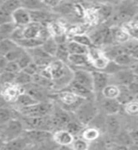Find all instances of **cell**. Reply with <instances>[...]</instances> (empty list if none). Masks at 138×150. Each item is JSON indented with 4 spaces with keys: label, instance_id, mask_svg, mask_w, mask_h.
<instances>
[{
    "label": "cell",
    "instance_id": "6da1fadb",
    "mask_svg": "<svg viewBox=\"0 0 138 150\" xmlns=\"http://www.w3.org/2000/svg\"><path fill=\"white\" fill-rule=\"evenodd\" d=\"M54 96L60 103V107L69 112H74L76 109L87 100V98L77 96L76 94L68 90V89H62V90L56 91L55 93H54Z\"/></svg>",
    "mask_w": 138,
    "mask_h": 150
},
{
    "label": "cell",
    "instance_id": "7a4b0ae2",
    "mask_svg": "<svg viewBox=\"0 0 138 150\" xmlns=\"http://www.w3.org/2000/svg\"><path fill=\"white\" fill-rule=\"evenodd\" d=\"M55 103L50 100L39 101L35 104L25 108L15 109L21 115L26 116H47L52 114L54 110Z\"/></svg>",
    "mask_w": 138,
    "mask_h": 150
},
{
    "label": "cell",
    "instance_id": "3957f363",
    "mask_svg": "<svg viewBox=\"0 0 138 150\" xmlns=\"http://www.w3.org/2000/svg\"><path fill=\"white\" fill-rule=\"evenodd\" d=\"M23 130L25 129L21 120L18 117H15L0 125V137L4 140V142H8L19 137Z\"/></svg>",
    "mask_w": 138,
    "mask_h": 150
},
{
    "label": "cell",
    "instance_id": "277c9868",
    "mask_svg": "<svg viewBox=\"0 0 138 150\" xmlns=\"http://www.w3.org/2000/svg\"><path fill=\"white\" fill-rule=\"evenodd\" d=\"M97 107L95 106L93 103L88 100H85L82 104H81L76 111L74 112V115L81 124H83L84 126L88 124L89 122H91L97 115Z\"/></svg>",
    "mask_w": 138,
    "mask_h": 150
},
{
    "label": "cell",
    "instance_id": "5b68a950",
    "mask_svg": "<svg viewBox=\"0 0 138 150\" xmlns=\"http://www.w3.org/2000/svg\"><path fill=\"white\" fill-rule=\"evenodd\" d=\"M87 55L92 67L98 70H103L110 61L104 55L102 50L99 49L98 47H90L88 49Z\"/></svg>",
    "mask_w": 138,
    "mask_h": 150
},
{
    "label": "cell",
    "instance_id": "8992f818",
    "mask_svg": "<svg viewBox=\"0 0 138 150\" xmlns=\"http://www.w3.org/2000/svg\"><path fill=\"white\" fill-rule=\"evenodd\" d=\"M26 51L31 55L32 61L36 65L39 66V68H44L46 66H48L51 63V61L55 58L53 56H51L50 54H47L46 52L41 48V46L26 50Z\"/></svg>",
    "mask_w": 138,
    "mask_h": 150
},
{
    "label": "cell",
    "instance_id": "52a82bcc",
    "mask_svg": "<svg viewBox=\"0 0 138 150\" xmlns=\"http://www.w3.org/2000/svg\"><path fill=\"white\" fill-rule=\"evenodd\" d=\"M73 81L79 83L80 84H82V86L88 88L89 90L93 91L92 73L90 72L89 70L85 69L84 68H76L75 69H73Z\"/></svg>",
    "mask_w": 138,
    "mask_h": 150
},
{
    "label": "cell",
    "instance_id": "ba28073f",
    "mask_svg": "<svg viewBox=\"0 0 138 150\" xmlns=\"http://www.w3.org/2000/svg\"><path fill=\"white\" fill-rule=\"evenodd\" d=\"M52 139L58 147L70 146L74 140V136L65 129H55L52 132Z\"/></svg>",
    "mask_w": 138,
    "mask_h": 150
},
{
    "label": "cell",
    "instance_id": "9c48e42d",
    "mask_svg": "<svg viewBox=\"0 0 138 150\" xmlns=\"http://www.w3.org/2000/svg\"><path fill=\"white\" fill-rule=\"evenodd\" d=\"M92 80H93V91L94 93L102 92V89L105 87L109 82V74L101 70L92 71Z\"/></svg>",
    "mask_w": 138,
    "mask_h": 150
},
{
    "label": "cell",
    "instance_id": "30bf717a",
    "mask_svg": "<svg viewBox=\"0 0 138 150\" xmlns=\"http://www.w3.org/2000/svg\"><path fill=\"white\" fill-rule=\"evenodd\" d=\"M31 22L39 23L41 25H47L49 23L54 21V11L50 9H41V11H29Z\"/></svg>",
    "mask_w": 138,
    "mask_h": 150
},
{
    "label": "cell",
    "instance_id": "8fae6325",
    "mask_svg": "<svg viewBox=\"0 0 138 150\" xmlns=\"http://www.w3.org/2000/svg\"><path fill=\"white\" fill-rule=\"evenodd\" d=\"M12 23L18 27H23L31 23L30 12L23 8H19L11 14Z\"/></svg>",
    "mask_w": 138,
    "mask_h": 150
},
{
    "label": "cell",
    "instance_id": "7c38bea8",
    "mask_svg": "<svg viewBox=\"0 0 138 150\" xmlns=\"http://www.w3.org/2000/svg\"><path fill=\"white\" fill-rule=\"evenodd\" d=\"M67 64L70 68H84L87 65H91L88 55L85 54H70Z\"/></svg>",
    "mask_w": 138,
    "mask_h": 150
},
{
    "label": "cell",
    "instance_id": "4fadbf2b",
    "mask_svg": "<svg viewBox=\"0 0 138 150\" xmlns=\"http://www.w3.org/2000/svg\"><path fill=\"white\" fill-rule=\"evenodd\" d=\"M64 89H68V90L76 94L77 96H79L81 98H87V100L92 98L93 94H94L93 91L89 90L88 88L82 86V84H80L77 82L73 81V80H71L70 83L67 86V87L64 88Z\"/></svg>",
    "mask_w": 138,
    "mask_h": 150
},
{
    "label": "cell",
    "instance_id": "5bb4252c",
    "mask_svg": "<svg viewBox=\"0 0 138 150\" xmlns=\"http://www.w3.org/2000/svg\"><path fill=\"white\" fill-rule=\"evenodd\" d=\"M22 88L23 87L18 86L14 83H9V84H6V86H5V88L0 94L5 98V100L9 103H14L17 97L20 95V93L23 92L21 91Z\"/></svg>",
    "mask_w": 138,
    "mask_h": 150
},
{
    "label": "cell",
    "instance_id": "9a60e30c",
    "mask_svg": "<svg viewBox=\"0 0 138 150\" xmlns=\"http://www.w3.org/2000/svg\"><path fill=\"white\" fill-rule=\"evenodd\" d=\"M115 78L120 86H129L131 83L136 81V75L131 69H120L115 74Z\"/></svg>",
    "mask_w": 138,
    "mask_h": 150
},
{
    "label": "cell",
    "instance_id": "2e32d148",
    "mask_svg": "<svg viewBox=\"0 0 138 150\" xmlns=\"http://www.w3.org/2000/svg\"><path fill=\"white\" fill-rule=\"evenodd\" d=\"M39 102L38 100H36L32 96H30L29 94H27L26 92H22L20 93L16 98V100L14 101V109H19V108H25V107H28L30 105L35 104V103Z\"/></svg>",
    "mask_w": 138,
    "mask_h": 150
},
{
    "label": "cell",
    "instance_id": "e0dca14e",
    "mask_svg": "<svg viewBox=\"0 0 138 150\" xmlns=\"http://www.w3.org/2000/svg\"><path fill=\"white\" fill-rule=\"evenodd\" d=\"M120 104L117 100V98H106L102 101V110L108 115H117L120 110Z\"/></svg>",
    "mask_w": 138,
    "mask_h": 150
},
{
    "label": "cell",
    "instance_id": "ac0fdd59",
    "mask_svg": "<svg viewBox=\"0 0 138 150\" xmlns=\"http://www.w3.org/2000/svg\"><path fill=\"white\" fill-rule=\"evenodd\" d=\"M21 8L27 9L28 11H41V9H50L41 0H19ZM52 11V9H50Z\"/></svg>",
    "mask_w": 138,
    "mask_h": 150
},
{
    "label": "cell",
    "instance_id": "d6986e66",
    "mask_svg": "<svg viewBox=\"0 0 138 150\" xmlns=\"http://www.w3.org/2000/svg\"><path fill=\"white\" fill-rule=\"evenodd\" d=\"M120 88V93L117 97V100L120 102V105H125L132 100H134V96L131 93L126 86H118Z\"/></svg>",
    "mask_w": 138,
    "mask_h": 150
},
{
    "label": "cell",
    "instance_id": "ffe728a7",
    "mask_svg": "<svg viewBox=\"0 0 138 150\" xmlns=\"http://www.w3.org/2000/svg\"><path fill=\"white\" fill-rule=\"evenodd\" d=\"M43 41L44 40L40 39V38H31V39L23 38V39L16 41V43L19 46H21L22 48H23L25 50H29V49L36 48V47L41 46L42 42H43Z\"/></svg>",
    "mask_w": 138,
    "mask_h": 150
},
{
    "label": "cell",
    "instance_id": "44dd1931",
    "mask_svg": "<svg viewBox=\"0 0 138 150\" xmlns=\"http://www.w3.org/2000/svg\"><path fill=\"white\" fill-rule=\"evenodd\" d=\"M112 32V37H113V40L117 42V43L122 44V43H125L126 41H128L131 37L129 36V34L123 29V28L120 27H113L111 29Z\"/></svg>",
    "mask_w": 138,
    "mask_h": 150
},
{
    "label": "cell",
    "instance_id": "7402d4cb",
    "mask_svg": "<svg viewBox=\"0 0 138 150\" xmlns=\"http://www.w3.org/2000/svg\"><path fill=\"white\" fill-rule=\"evenodd\" d=\"M105 125H106V129L108 130L109 134H111L113 136L117 134L118 130H120V124L118 119L116 117V115H109V116L106 119Z\"/></svg>",
    "mask_w": 138,
    "mask_h": 150
},
{
    "label": "cell",
    "instance_id": "603a6c76",
    "mask_svg": "<svg viewBox=\"0 0 138 150\" xmlns=\"http://www.w3.org/2000/svg\"><path fill=\"white\" fill-rule=\"evenodd\" d=\"M17 112L13 107H0V125L15 118Z\"/></svg>",
    "mask_w": 138,
    "mask_h": 150
},
{
    "label": "cell",
    "instance_id": "cb8c5ba5",
    "mask_svg": "<svg viewBox=\"0 0 138 150\" xmlns=\"http://www.w3.org/2000/svg\"><path fill=\"white\" fill-rule=\"evenodd\" d=\"M41 48L43 49L48 54H50L51 56L55 57L56 49H58V42L55 41V40L54 39V37L50 36L49 38H47V39L43 42H42Z\"/></svg>",
    "mask_w": 138,
    "mask_h": 150
},
{
    "label": "cell",
    "instance_id": "d4e9b609",
    "mask_svg": "<svg viewBox=\"0 0 138 150\" xmlns=\"http://www.w3.org/2000/svg\"><path fill=\"white\" fill-rule=\"evenodd\" d=\"M32 83V76L29 74H27L23 70H20L18 73H16L15 78H14L13 83L16 84L18 86L23 87Z\"/></svg>",
    "mask_w": 138,
    "mask_h": 150
},
{
    "label": "cell",
    "instance_id": "484cf974",
    "mask_svg": "<svg viewBox=\"0 0 138 150\" xmlns=\"http://www.w3.org/2000/svg\"><path fill=\"white\" fill-rule=\"evenodd\" d=\"M67 47L69 54H87L88 53V47L84 46L82 44L78 43L74 40H68L67 41Z\"/></svg>",
    "mask_w": 138,
    "mask_h": 150
},
{
    "label": "cell",
    "instance_id": "4316f807",
    "mask_svg": "<svg viewBox=\"0 0 138 150\" xmlns=\"http://www.w3.org/2000/svg\"><path fill=\"white\" fill-rule=\"evenodd\" d=\"M69 54H69V51H68L67 42L58 44V49H56L55 54V59L60 60V61H62V62L67 64Z\"/></svg>",
    "mask_w": 138,
    "mask_h": 150
},
{
    "label": "cell",
    "instance_id": "83f0119b",
    "mask_svg": "<svg viewBox=\"0 0 138 150\" xmlns=\"http://www.w3.org/2000/svg\"><path fill=\"white\" fill-rule=\"evenodd\" d=\"M84 18L85 19L87 25H96L100 21V16L97 11V8H87L85 9Z\"/></svg>",
    "mask_w": 138,
    "mask_h": 150
},
{
    "label": "cell",
    "instance_id": "f1b7e54d",
    "mask_svg": "<svg viewBox=\"0 0 138 150\" xmlns=\"http://www.w3.org/2000/svg\"><path fill=\"white\" fill-rule=\"evenodd\" d=\"M15 28L16 25L12 22L0 25V40L11 39V36L15 30Z\"/></svg>",
    "mask_w": 138,
    "mask_h": 150
},
{
    "label": "cell",
    "instance_id": "f546056e",
    "mask_svg": "<svg viewBox=\"0 0 138 150\" xmlns=\"http://www.w3.org/2000/svg\"><path fill=\"white\" fill-rule=\"evenodd\" d=\"M17 43L11 39L0 40V55H6L9 51L15 48Z\"/></svg>",
    "mask_w": 138,
    "mask_h": 150
},
{
    "label": "cell",
    "instance_id": "4dcf8cb0",
    "mask_svg": "<svg viewBox=\"0 0 138 150\" xmlns=\"http://www.w3.org/2000/svg\"><path fill=\"white\" fill-rule=\"evenodd\" d=\"M100 136V131L97 128H87L83 129L82 131V138L87 142H93L97 140Z\"/></svg>",
    "mask_w": 138,
    "mask_h": 150
},
{
    "label": "cell",
    "instance_id": "1f68e13d",
    "mask_svg": "<svg viewBox=\"0 0 138 150\" xmlns=\"http://www.w3.org/2000/svg\"><path fill=\"white\" fill-rule=\"evenodd\" d=\"M102 95L106 98H117L120 93V88L117 84H107V86L102 89Z\"/></svg>",
    "mask_w": 138,
    "mask_h": 150
},
{
    "label": "cell",
    "instance_id": "d6a6232c",
    "mask_svg": "<svg viewBox=\"0 0 138 150\" xmlns=\"http://www.w3.org/2000/svg\"><path fill=\"white\" fill-rule=\"evenodd\" d=\"M113 61L115 63H117V65L123 66V67H125V66H129V65H132V64L134 63V59L132 57L131 54H126V53H123V54L117 55L116 57L113 59Z\"/></svg>",
    "mask_w": 138,
    "mask_h": 150
},
{
    "label": "cell",
    "instance_id": "836d02e7",
    "mask_svg": "<svg viewBox=\"0 0 138 150\" xmlns=\"http://www.w3.org/2000/svg\"><path fill=\"white\" fill-rule=\"evenodd\" d=\"M122 28L129 34L131 38L138 41V23L134 22H127L123 25Z\"/></svg>",
    "mask_w": 138,
    "mask_h": 150
},
{
    "label": "cell",
    "instance_id": "e575fe53",
    "mask_svg": "<svg viewBox=\"0 0 138 150\" xmlns=\"http://www.w3.org/2000/svg\"><path fill=\"white\" fill-rule=\"evenodd\" d=\"M0 7L9 13L12 14L16 9L21 8V4L19 0H6L2 4H0Z\"/></svg>",
    "mask_w": 138,
    "mask_h": 150
},
{
    "label": "cell",
    "instance_id": "d590c367",
    "mask_svg": "<svg viewBox=\"0 0 138 150\" xmlns=\"http://www.w3.org/2000/svg\"><path fill=\"white\" fill-rule=\"evenodd\" d=\"M83 127L84 125L81 124L80 122L77 120V121H73V120H70L69 123L65 126V129H67L69 132H70L73 136L78 134L79 132L83 130Z\"/></svg>",
    "mask_w": 138,
    "mask_h": 150
},
{
    "label": "cell",
    "instance_id": "8d00e7d4",
    "mask_svg": "<svg viewBox=\"0 0 138 150\" xmlns=\"http://www.w3.org/2000/svg\"><path fill=\"white\" fill-rule=\"evenodd\" d=\"M25 52V49L22 48L21 46H19L17 44V46L15 48H13L12 50H11L9 53L5 55V57L7 58L8 61H16L19 57L21 56V54Z\"/></svg>",
    "mask_w": 138,
    "mask_h": 150
},
{
    "label": "cell",
    "instance_id": "74e56055",
    "mask_svg": "<svg viewBox=\"0 0 138 150\" xmlns=\"http://www.w3.org/2000/svg\"><path fill=\"white\" fill-rule=\"evenodd\" d=\"M16 62L17 64L19 65V67H20L21 70L25 69L26 66L29 65L31 62H32V57H31V55L29 54V53L25 50V52L21 54V56L19 57L17 60H16Z\"/></svg>",
    "mask_w": 138,
    "mask_h": 150
},
{
    "label": "cell",
    "instance_id": "f35d334b",
    "mask_svg": "<svg viewBox=\"0 0 138 150\" xmlns=\"http://www.w3.org/2000/svg\"><path fill=\"white\" fill-rule=\"evenodd\" d=\"M71 40H74L76 42H78V43L82 44L84 46H87L88 48L90 47H92V42H91V40H90V38L88 35L87 34H80V35H75L73 36V38L70 39Z\"/></svg>",
    "mask_w": 138,
    "mask_h": 150
},
{
    "label": "cell",
    "instance_id": "ab89813d",
    "mask_svg": "<svg viewBox=\"0 0 138 150\" xmlns=\"http://www.w3.org/2000/svg\"><path fill=\"white\" fill-rule=\"evenodd\" d=\"M70 146L76 150H85L89 147V144L87 141H85L83 138H77V139L74 138Z\"/></svg>",
    "mask_w": 138,
    "mask_h": 150
},
{
    "label": "cell",
    "instance_id": "60d3db41",
    "mask_svg": "<svg viewBox=\"0 0 138 150\" xmlns=\"http://www.w3.org/2000/svg\"><path fill=\"white\" fill-rule=\"evenodd\" d=\"M124 110L128 115L136 116L138 115V101L132 100L124 105Z\"/></svg>",
    "mask_w": 138,
    "mask_h": 150
},
{
    "label": "cell",
    "instance_id": "b9f144b4",
    "mask_svg": "<svg viewBox=\"0 0 138 150\" xmlns=\"http://www.w3.org/2000/svg\"><path fill=\"white\" fill-rule=\"evenodd\" d=\"M97 11L99 13L100 19H101L102 17L103 19H106V18L111 16V14H112V8L107 6V5H102V6H101L99 8H97Z\"/></svg>",
    "mask_w": 138,
    "mask_h": 150
},
{
    "label": "cell",
    "instance_id": "7bdbcfd3",
    "mask_svg": "<svg viewBox=\"0 0 138 150\" xmlns=\"http://www.w3.org/2000/svg\"><path fill=\"white\" fill-rule=\"evenodd\" d=\"M5 71H8V72H11V73H14L16 74L21 70L19 65L17 64L16 61H8L7 65L5 66L4 68Z\"/></svg>",
    "mask_w": 138,
    "mask_h": 150
},
{
    "label": "cell",
    "instance_id": "ee69618b",
    "mask_svg": "<svg viewBox=\"0 0 138 150\" xmlns=\"http://www.w3.org/2000/svg\"><path fill=\"white\" fill-rule=\"evenodd\" d=\"M12 22V18H11V14L6 11L5 9H3L0 7V25L2 23H11Z\"/></svg>",
    "mask_w": 138,
    "mask_h": 150
},
{
    "label": "cell",
    "instance_id": "f6af8a7d",
    "mask_svg": "<svg viewBox=\"0 0 138 150\" xmlns=\"http://www.w3.org/2000/svg\"><path fill=\"white\" fill-rule=\"evenodd\" d=\"M22 70H23L25 72H26L27 74H29V75H31V76H33V75H35V74H37V73H39V70H40V68H39V66L38 65H36L34 62H32L28 65V66H26V67L23 69H22Z\"/></svg>",
    "mask_w": 138,
    "mask_h": 150
},
{
    "label": "cell",
    "instance_id": "bcb514c9",
    "mask_svg": "<svg viewBox=\"0 0 138 150\" xmlns=\"http://www.w3.org/2000/svg\"><path fill=\"white\" fill-rule=\"evenodd\" d=\"M127 87L129 88V90L134 96L138 94V82L137 81H134L132 83H131L129 86H127Z\"/></svg>",
    "mask_w": 138,
    "mask_h": 150
},
{
    "label": "cell",
    "instance_id": "7dc6e473",
    "mask_svg": "<svg viewBox=\"0 0 138 150\" xmlns=\"http://www.w3.org/2000/svg\"><path fill=\"white\" fill-rule=\"evenodd\" d=\"M7 63H8L7 58L4 55H0V71L4 70V68L7 65Z\"/></svg>",
    "mask_w": 138,
    "mask_h": 150
},
{
    "label": "cell",
    "instance_id": "c3c4849f",
    "mask_svg": "<svg viewBox=\"0 0 138 150\" xmlns=\"http://www.w3.org/2000/svg\"><path fill=\"white\" fill-rule=\"evenodd\" d=\"M9 103L5 100V98L0 94V107H8Z\"/></svg>",
    "mask_w": 138,
    "mask_h": 150
},
{
    "label": "cell",
    "instance_id": "681fc988",
    "mask_svg": "<svg viewBox=\"0 0 138 150\" xmlns=\"http://www.w3.org/2000/svg\"><path fill=\"white\" fill-rule=\"evenodd\" d=\"M130 54H131V56L134 60L138 61V47H136L134 50H132L131 53H130Z\"/></svg>",
    "mask_w": 138,
    "mask_h": 150
},
{
    "label": "cell",
    "instance_id": "f907efd6",
    "mask_svg": "<svg viewBox=\"0 0 138 150\" xmlns=\"http://www.w3.org/2000/svg\"><path fill=\"white\" fill-rule=\"evenodd\" d=\"M131 70L134 72L136 76H138V63H134L131 68Z\"/></svg>",
    "mask_w": 138,
    "mask_h": 150
},
{
    "label": "cell",
    "instance_id": "816d5d0a",
    "mask_svg": "<svg viewBox=\"0 0 138 150\" xmlns=\"http://www.w3.org/2000/svg\"><path fill=\"white\" fill-rule=\"evenodd\" d=\"M131 138L134 141V142H138V131H134L131 135Z\"/></svg>",
    "mask_w": 138,
    "mask_h": 150
},
{
    "label": "cell",
    "instance_id": "f5cc1de1",
    "mask_svg": "<svg viewBox=\"0 0 138 150\" xmlns=\"http://www.w3.org/2000/svg\"><path fill=\"white\" fill-rule=\"evenodd\" d=\"M87 1H90V2H102V1H103V0H87Z\"/></svg>",
    "mask_w": 138,
    "mask_h": 150
},
{
    "label": "cell",
    "instance_id": "db71d44e",
    "mask_svg": "<svg viewBox=\"0 0 138 150\" xmlns=\"http://www.w3.org/2000/svg\"><path fill=\"white\" fill-rule=\"evenodd\" d=\"M134 100H135L136 101H138V94H137V95H135V96H134Z\"/></svg>",
    "mask_w": 138,
    "mask_h": 150
},
{
    "label": "cell",
    "instance_id": "11a10c76",
    "mask_svg": "<svg viewBox=\"0 0 138 150\" xmlns=\"http://www.w3.org/2000/svg\"><path fill=\"white\" fill-rule=\"evenodd\" d=\"M5 1H6V0H0V4H2V3L5 2Z\"/></svg>",
    "mask_w": 138,
    "mask_h": 150
},
{
    "label": "cell",
    "instance_id": "9f6ffc18",
    "mask_svg": "<svg viewBox=\"0 0 138 150\" xmlns=\"http://www.w3.org/2000/svg\"><path fill=\"white\" fill-rule=\"evenodd\" d=\"M112 1H117V0H112Z\"/></svg>",
    "mask_w": 138,
    "mask_h": 150
},
{
    "label": "cell",
    "instance_id": "6f0895ef",
    "mask_svg": "<svg viewBox=\"0 0 138 150\" xmlns=\"http://www.w3.org/2000/svg\"><path fill=\"white\" fill-rule=\"evenodd\" d=\"M41 1H43V0H41Z\"/></svg>",
    "mask_w": 138,
    "mask_h": 150
},
{
    "label": "cell",
    "instance_id": "680465c9",
    "mask_svg": "<svg viewBox=\"0 0 138 150\" xmlns=\"http://www.w3.org/2000/svg\"><path fill=\"white\" fill-rule=\"evenodd\" d=\"M0 72H1V71H0Z\"/></svg>",
    "mask_w": 138,
    "mask_h": 150
},
{
    "label": "cell",
    "instance_id": "91938a15",
    "mask_svg": "<svg viewBox=\"0 0 138 150\" xmlns=\"http://www.w3.org/2000/svg\"><path fill=\"white\" fill-rule=\"evenodd\" d=\"M0 138H1V137H0Z\"/></svg>",
    "mask_w": 138,
    "mask_h": 150
}]
</instances>
